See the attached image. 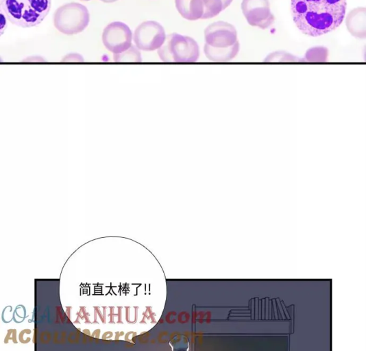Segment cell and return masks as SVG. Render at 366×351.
<instances>
[{
	"label": "cell",
	"instance_id": "cell-1",
	"mask_svg": "<svg viewBox=\"0 0 366 351\" xmlns=\"http://www.w3.org/2000/svg\"><path fill=\"white\" fill-rule=\"evenodd\" d=\"M346 0H291L293 19L304 34L319 36L337 29L343 22Z\"/></svg>",
	"mask_w": 366,
	"mask_h": 351
},
{
	"label": "cell",
	"instance_id": "cell-2",
	"mask_svg": "<svg viewBox=\"0 0 366 351\" xmlns=\"http://www.w3.org/2000/svg\"><path fill=\"white\" fill-rule=\"evenodd\" d=\"M1 5L10 22L26 28L43 21L49 12L51 0H1Z\"/></svg>",
	"mask_w": 366,
	"mask_h": 351
},
{
	"label": "cell",
	"instance_id": "cell-3",
	"mask_svg": "<svg viewBox=\"0 0 366 351\" xmlns=\"http://www.w3.org/2000/svg\"><path fill=\"white\" fill-rule=\"evenodd\" d=\"M160 60L167 62H195L199 56L197 42L191 37L173 33L158 49Z\"/></svg>",
	"mask_w": 366,
	"mask_h": 351
},
{
	"label": "cell",
	"instance_id": "cell-4",
	"mask_svg": "<svg viewBox=\"0 0 366 351\" xmlns=\"http://www.w3.org/2000/svg\"><path fill=\"white\" fill-rule=\"evenodd\" d=\"M88 9L79 3H69L59 7L53 15L55 27L61 33L73 35L80 33L88 26Z\"/></svg>",
	"mask_w": 366,
	"mask_h": 351
},
{
	"label": "cell",
	"instance_id": "cell-5",
	"mask_svg": "<svg viewBox=\"0 0 366 351\" xmlns=\"http://www.w3.org/2000/svg\"><path fill=\"white\" fill-rule=\"evenodd\" d=\"M136 47L141 50L150 51L158 49L166 40L163 27L154 21L141 23L134 33Z\"/></svg>",
	"mask_w": 366,
	"mask_h": 351
},
{
	"label": "cell",
	"instance_id": "cell-6",
	"mask_svg": "<svg viewBox=\"0 0 366 351\" xmlns=\"http://www.w3.org/2000/svg\"><path fill=\"white\" fill-rule=\"evenodd\" d=\"M132 33L123 22L115 21L103 29L102 41L105 47L113 53H121L132 45Z\"/></svg>",
	"mask_w": 366,
	"mask_h": 351
},
{
	"label": "cell",
	"instance_id": "cell-7",
	"mask_svg": "<svg viewBox=\"0 0 366 351\" xmlns=\"http://www.w3.org/2000/svg\"><path fill=\"white\" fill-rule=\"evenodd\" d=\"M241 9L247 23L252 26L267 29L274 22L269 0H243Z\"/></svg>",
	"mask_w": 366,
	"mask_h": 351
},
{
	"label": "cell",
	"instance_id": "cell-8",
	"mask_svg": "<svg viewBox=\"0 0 366 351\" xmlns=\"http://www.w3.org/2000/svg\"><path fill=\"white\" fill-rule=\"evenodd\" d=\"M206 43L213 47L225 48L237 41V32L234 25L225 21L209 25L204 30Z\"/></svg>",
	"mask_w": 366,
	"mask_h": 351
},
{
	"label": "cell",
	"instance_id": "cell-9",
	"mask_svg": "<svg viewBox=\"0 0 366 351\" xmlns=\"http://www.w3.org/2000/svg\"><path fill=\"white\" fill-rule=\"evenodd\" d=\"M366 9L356 8L349 12L345 18V25L350 34L357 38L365 39L366 36Z\"/></svg>",
	"mask_w": 366,
	"mask_h": 351
},
{
	"label": "cell",
	"instance_id": "cell-10",
	"mask_svg": "<svg viewBox=\"0 0 366 351\" xmlns=\"http://www.w3.org/2000/svg\"><path fill=\"white\" fill-rule=\"evenodd\" d=\"M239 51V41H236L232 46L225 48L213 47L207 43L204 47V51L206 58L209 60L216 62L230 61L238 54Z\"/></svg>",
	"mask_w": 366,
	"mask_h": 351
},
{
	"label": "cell",
	"instance_id": "cell-11",
	"mask_svg": "<svg viewBox=\"0 0 366 351\" xmlns=\"http://www.w3.org/2000/svg\"><path fill=\"white\" fill-rule=\"evenodd\" d=\"M175 6L182 17L190 21L201 19L204 12L202 0H175Z\"/></svg>",
	"mask_w": 366,
	"mask_h": 351
},
{
	"label": "cell",
	"instance_id": "cell-12",
	"mask_svg": "<svg viewBox=\"0 0 366 351\" xmlns=\"http://www.w3.org/2000/svg\"><path fill=\"white\" fill-rule=\"evenodd\" d=\"M113 59L118 62H138L142 61L139 49L134 45H131L127 49L121 53H114Z\"/></svg>",
	"mask_w": 366,
	"mask_h": 351
},
{
	"label": "cell",
	"instance_id": "cell-13",
	"mask_svg": "<svg viewBox=\"0 0 366 351\" xmlns=\"http://www.w3.org/2000/svg\"><path fill=\"white\" fill-rule=\"evenodd\" d=\"M328 50L324 47H315L308 49L305 53L304 61L310 62H326Z\"/></svg>",
	"mask_w": 366,
	"mask_h": 351
},
{
	"label": "cell",
	"instance_id": "cell-14",
	"mask_svg": "<svg viewBox=\"0 0 366 351\" xmlns=\"http://www.w3.org/2000/svg\"><path fill=\"white\" fill-rule=\"evenodd\" d=\"M204 12L201 19H207L217 16L223 10L221 0H202Z\"/></svg>",
	"mask_w": 366,
	"mask_h": 351
},
{
	"label": "cell",
	"instance_id": "cell-15",
	"mask_svg": "<svg viewBox=\"0 0 366 351\" xmlns=\"http://www.w3.org/2000/svg\"><path fill=\"white\" fill-rule=\"evenodd\" d=\"M265 62H304V59L297 58L284 51H274L269 54Z\"/></svg>",
	"mask_w": 366,
	"mask_h": 351
},
{
	"label": "cell",
	"instance_id": "cell-16",
	"mask_svg": "<svg viewBox=\"0 0 366 351\" xmlns=\"http://www.w3.org/2000/svg\"><path fill=\"white\" fill-rule=\"evenodd\" d=\"M62 62H83V57L77 53H71L66 55L62 60Z\"/></svg>",
	"mask_w": 366,
	"mask_h": 351
},
{
	"label": "cell",
	"instance_id": "cell-17",
	"mask_svg": "<svg viewBox=\"0 0 366 351\" xmlns=\"http://www.w3.org/2000/svg\"><path fill=\"white\" fill-rule=\"evenodd\" d=\"M12 340L14 343H16V330L15 329H9L4 339V343H7L9 340Z\"/></svg>",
	"mask_w": 366,
	"mask_h": 351
},
{
	"label": "cell",
	"instance_id": "cell-18",
	"mask_svg": "<svg viewBox=\"0 0 366 351\" xmlns=\"http://www.w3.org/2000/svg\"><path fill=\"white\" fill-rule=\"evenodd\" d=\"M80 311L81 312V313L80 312L77 313V317H80L81 319L84 318L85 323L92 324V322H90V320L88 319L89 314L87 312H86L85 307L81 306Z\"/></svg>",
	"mask_w": 366,
	"mask_h": 351
},
{
	"label": "cell",
	"instance_id": "cell-19",
	"mask_svg": "<svg viewBox=\"0 0 366 351\" xmlns=\"http://www.w3.org/2000/svg\"><path fill=\"white\" fill-rule=\"evenodd\" d=\"M23 61H27V62H44L45 60L42 57H40V56H31V57H29V58L23 60Z\"/></svg>",
	"mask_w": 366,
	"mask_h": 351
},
{
	"label": "cell",
	"instance_id": "cell-20",
	"mask_svg": "<svg viewBox=\"0 0 366 351\" xmlns=\"http://www.w3.org/2000/svg\"><path fill=\"white\" fill-rule=\"evenodd\" d=\"M276 300L277 301V304L279 307V310L282 315V319H285V316L284 315V311H283L282 306H281V302H280L278 298L276 299Z\"/></svg>",
	"mask_w": 366,
	"mask_h": 351
},
{
	"label": "cell",
	"instance_id": "cell-21",
	"mask_svg": "<svg viewBox=\"0 0 366 351\" xmlns=\"http://www.w3.org/2000/svg\"><path fill=\"white\" fill-rule=\"evenodd\" d=\"M265 301H266L265 302L266 307H265V317H266V319H267L268 317H269V315H268V314H269V298H267L265 299Z\"/></svg>",
	"mask_w": 366,
	"mask_h": 351
},
{
	"label": "cell",
	"instance_id": "cell-22",
	"mask_svg": "<svg viewBox=\"0 0 366 351\" xmlns=\"http://www.w3.org/2000/svg\"><path fill=\"white\" fill-rule=\"evenodd\" d=\"M223 4V10L225 9L232 3V0H221Z\"/></svg>",
	"mask_w": 366,
	"mask_h": 351
},
{
	"label": "cell",
	"instance_id": "cell-23",
	"mask_svg": "<svg viewBox=\"0 0 366 351\" xmlns=\"http://www.w3.org/2000/svg\"><path fill=\"white\" fill-rule=\"evenodd\" d=\"M265 299H263L261 300L262 301V313L261 314L263 315L262 316V318H265Z\"/></svg>",
	"mask_w": 366,
	"mask_h": 351
},
{
	"label": "cell",
	"instance_id": "cell-24",
	"mask_svg": "<svg viewBox=\"0 0 366 351\" xmlns=\"http://www.w3.org/2000/svg\"><path fill=\"white\" fill-rule=\"evenodd\" d=\"M272 302H273V313H274V315H275V317H276V319H278V313H277V307H276V299H273L272 300Z\"/></svg>",
	"mask_w": 366,
	"mask_h": 351
},
{
	"label": "cell",
	"instance_id": "cell-25",
	"mask_svg": "<svg viewBox=\"0 0 366 351\" xmlns=\"http://www.w3.org/2000/svg\"><path fill=\"white\" fill-rule=\"evenodd\" d=\"M258 302H258V304H259V306H258V317H259V319H260L261 318L262 301L260 300Z\"/></svg>",
	"mask_w": 366,
	"mask_h": 351
},
{
	"label": "cell",
	"instance_id": "cell-26",
	"mask_svg": "<svg viewBox=\"0 0 366 351\" xmlns=\"http://www.w3.org/2000/svg\"><path fill=\"white\" fill-rule=\"evenodd\" d=\"M271 311H272V300L269 301V313L270 319H271Z\"/></svg>",
	"mask_w": 366,
	"mask_h": 351
},
{
	"label": "cell",
	"instance_id": "cell-27",
	"mask_svg": "<svg viewBox=\"0 0 366 351\" xmlns=\"http://www.w3.org/2000/svg\"><path fill=\"white\" fill-rule=\"evenodd\" d=\"M281 302V304L282 306V308H283V311H284V313H285L286 316L287 317L288 319L290 318L289 315V313L286 309V307L284 306V304L282 302Z\"/></svg>",
	"mask_w": 366,
	"mask_h": 351
},
{
	"label": "cell",
	"instance_id": "cell-28",
	"mask_svg": "<svg viewBox=\"0 0 366 351\" xmlns=\"http://www.w3.org/2000/svg\"><path fill=\"white\" fill-rule=\"evenodd\" d=\"M258 298H256V311H255V313H256V317H258Z\"/></svg>",
	"mask_w": 366,
	"mask_h": 351
},
{
	"label": "cell",
	"instance_id": "cell-29",
	"mask_svg": "<svg viewBox=\"0 0 366 351\" xmlns=\"http://www.w3.org/2000/svg\"><path fill=\"white\" fill-rule=\"evenodd\" d=\"M100 1H101L103 2H105V3H112V2H114V1H116L117 0H100Z\"/></svg>",
	"mask_w": 366,
	"mask_h": 351
},
{
	"label": "cell",
	"instance_id": "cell-30",
	"mask_svg": "<svg viewBox=\"0 0 366 351\" xmlns=\"http://www.w3.org/2000/svg\"><path fill=\"white\" fill-rule=\"evenodd\" d=\"M97 330H95L92 335V337H95V335H97V337L98 338L99 337V334H97Z\"/></svg>",
	"mask_w": 366,
	"mask_h": 351
},
{
	"label": "cell",
	"instance_id": "cell-31",
	"mask_svg": "<svg viewBox=\"0 0 366 351\" xmlns=\"http://www.w3.org/2000/svg\"><path fill=\"white\" fill-rule=\"evenodd\" d=\"M83 332H84V333H87V335H90V332H89V330H88V329L84 330Z\"/></svg>",
	"mask_w": 366,
	"mask_h": 351
},
{
	"label": "cell",
	"instance_id": "cell-32",
	"mask_svg": "<svg viewBox=\"0 0 366 351\" xmlns=\"http://www.w3.org/2000/svg\"><path fill=\"white\" fill-rule=\"evenodd\" d=\"M82 1H89V0H82Z\"/></svg>",
	"mask_w": 366,
	"mask_h": 351
}]
</instances>
